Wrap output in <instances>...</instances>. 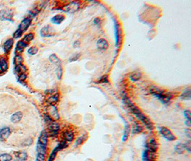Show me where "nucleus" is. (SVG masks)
Returning <instances> with one entry per match:
<instances>
[{
    "label": "nucleus",
    "mask_w": 191,
    "mask_h": 161,
    "mask_svg": "<svg viewBox=\"0 0 191 161\" xmlns=\"http://www.w3.org/2000/svg\"><path fill=\"white\" fill-rule=\"evenodd\" d=\"M123 102L125 104L126 106L130 109V110L131 111L132 113L137 118V120H140L143 123L145 126L146 127V128L148 129L149 130H153V129H154V125L152 123L150 120L147 117H146V116L139 110L138 107L135 106V105L130 101L129 98L127 97H123Z\"/></svg>",
    "instance_id": "f257e3e1"
},
{
    "label": "nucleus",
    "mask_w": 191,
    "mask_h": 161,
    "mask_svg": "<svg viewBox=\"0 0 191 161\" xmlns=\"http://www.w3.org/2000/svg\"><path fill=\"white\" fill-rule=\"evenodd\" d=\"M149 91L153 96L158 98L163 104H167L172 99L173 95L170 92H164V91L158 88L155 86H152V87H150Z\"/></svg>",
    "instance_id": "f03ea898"
},
{
    "label": "nucleus",
    "mask_w": 191,
    "mask_h": 161,
    "mask_svg": "<svg viewBox=\"0 0 191 161\" xmlns=\"http://www.w3.org/2000/svg\"><path fill=\"white\" fill-rule=\"evenodd\" d=\"M114 21V27H115V46L116 47H119L122 43V32L121 30L120 25L117 22L115 19H113Z\"/></svg>",
    "instance_id": "7ed1b4c3"
},
{
    "label": "nucleus",
    "mask_w": 191,
    "mask_h": 161,
    "mask_svg": "<svg viewBox=\"0 0 191 161\" xmlns=\"http://www.w3.org/2000/svg\"><path fill=\"white\" fill-rule=\"evenodd\" d=\"M47 127H48V132L47 134L50 137H56L58 135L59 130H60V125L57 122L52 120L49 121V123H47Z\"/></svg>",
    "instance_id": "20e7f679"
},
{
    "label": "nucleus",
    "mask_w": 191,
    "mask_h": 161,
    "mask_svg": "<svg viewBox=\"0 0 191 161\" xmlns=\"http://www.w3.org/2000/svg\"><path fill=\"white\" fill-rule=\"evenodd\" d=\"M160 132L166 140H167L173 141L176 140V136L173 135L172 132H171L168 128H165V127H161L160 130Z\"/></svg>",
    "instance_id": "39448f33"
},
{
    "label": "nucleus",
    "mask_w": 191,
    "mask_h": 161,
    "mask_svg": "<svg viewBox=\"0 0 191 161\" xmlns=\"http://www.w3.org/2000/svg\"><path fill=\"white\" fill-rule=\"evenodd\" d=\"M13 12L11 10H2L0 11V19L4 21H12Z\"/></svg>",
    "instance_id": "423d86ee"
},
{
    "label": "nucleus",
    "mask_w": 191,
    "mask_h": 161,
    "mask_svg": "<svg viewBox=\"0 0 191 161\" xmlns=\"http://www.w3.org/2000/svg\"><path fill=\"white\" fill-rule=\"evenodd\" d=\"M47 141H48V134L46 130H43V131H42V132L40 133L37 145H40L47 147Z\"/></svg>",
    "instance_id": "0eeeda50"
},
{
    "label": "nucleus",
    "mask_w": 191,
    "mask_h": 161,
    "mask_svg": "<svg viewBox=\"0 0 191 161\" xmlns=\"http://www.w3.org/2000/svg\"><path fill=\"white\" fill-rule=\"evenodd\" d=\"M40 35L42 37H49L54 36V31L50 26H45L40 30Z\"/></svg>",
    "instance_id": "6e6552de"
},
{
    "label": "nucleus",
    "mask_w": 191,
    "mask_h": 161,
    "mask_svg": "<svg viewBox=\"0 0 191 161\" xmlns=\"http://www.w3.org/2000/svg\"><path fill=\"white\" fill-rule=\"evenodd\" d=\"M158 149V143L154 138H151L148 141V143L146 146V150H147L149 152L155 153Z\"/></svg>",
    "instance_id": "1a4fd4ad"
},
{
    "label": "nucleus",
    "mask_w": 191,
    "mask_h": 161,
    "mask_svg": "<svg viewBox=\"0 0 191 161\" xmlns=\"http://www.w3.org/2000/svg\"><path fill=\"white\" fill-rule=\"evenodd\" d=\"M48 114L51 118H54L55 120H58L60 119V115L57 110L56 107L55 105H49V108H48Z\"/></svg>",
    "instance_id": "9d476101"
},
{
    "label": "nucleus",
    "mask_w": 191,
    "mask_h": 161,
    "mask_svg": "<svg viewBox=\"0 0 191 161\" xmlns=\"http://www.w3.org/2000/svg\"><path fill=\"white\" fill-rule=\"evenodd\" d=\"M11 134V130L8 127H4L0 129V141H4Z\"/></svg>",
    "instance_id": "9b49d317"
},
{
    "label": "nucleus",
    "mask_w": 191,
    "mask_h": 161,
    "mask_svg": "<svg viewBox=\"0 0 191 161\" xmlns=\"http://www.w3.org/2000/svg\"><path fill=\"white\" fill-rule=\"evenodd\" d=\"M79 7V3L77 2V1H72L65 7V10L69 13H74L77 10H78Z\"/></svg>",
    "instance_id": "f8f14e48"
},
{
    "label": "nucleus",
    "mask_w": 191,
    "mask_h": 161,
    "mask_svg": "<svg viewBox=\"0 0 191 161\" xmlns=\"http://www.w3.org/2000/svg\"><path fill=\"white\" fill-rule=\"evenodd\" d=\"M31 22H32V19H30V18H25V19H24L22 21H21L20 24H19V29L22 32H25L26 30L29 28L30 24H31Z\"/></svg>",
    "instance_id": "ddd939ff"
},
{
    "label": "nucleus",
    "mask_w": 191,
    "mask_h": 161,
    "mask_svg": "<svg viewBox=\"0 0 191 161\" xmlns=\"http://www.w3.org/2000/svg\"><path fill=\"white\" fill-rule=\"evenodd\" d=\"M74 132L71 129H67L63 132L64 140H65L66 142H72L74 140Z\"/></svg>",
    "instance_id": "4468645a"
},
{
    "label": "nucleus",
    "mask_w": 191,
    "mask_h": 161,
    "mask_svg": "<svg viewBox=\"0 0 191 161\" xmlns=\"http://www.w3.org/2000/svg\"><path fill=\"white\" fill-rule=\"evenodd\" d=\"M97 47L100 50H106L109 47V44L106 39H100L97 42Z\"/></svg>",
    "instance_id": "2eb2a0df"
},
{
    "label": "nucleus",
    "mask_w": 191,
    "mask_h": 161,
    "mask_svg": "<svg viewBox=\"0 0 191 161\" xmlns=\"http://www.w3.org/2000/svg\"><path fill=\"white\" fill-rule=\"evenodd\" d=\"M59 99H60V95L57 92L47 98V103L49 104V105H55V104L58 103Z\"/></svg>",
    "instance_id": "dca6fc26"
},
{
    "label": "nucleus",
    "mask_w": 191,
    "mask_h": 161,
    "mask_svg": "<svg viewBox=\"0 0 191 161\" xmlns=\"http://www.w3.org/2000/svg\"><path fill=\"white\" fill-rule=\"evenodd\" d=\"M130 125L128 124L126 121H125V128H124V131H123V135L122 137V140L123 142H125L127 140H128V136L130 135Z\"/></svg>",
    "instance_id": "f3484780"
},
{
    "label": "nucleus",
    "mask_w": 191,
    "mask_h": 161,
    "mask_svg": "<svg viewBox=\"0 0 191 161\" xmlns=\"http://www.w3.org/2000/svg\"><path fill=\"white\" fill-rule=\"evenodd\" d=\"M14 44V40L12 39H9L4 42V45H3V49H4L5 53H9L10 50L12 49V46Z\"/></svg>",
    "instance_id": "a211bd4d"
},
{
    "label": "nucleus",
    "mask_w": 191,
    "mask_h": 161,
    "mask_svg": "<svg viewBox=\"0 0 191 161\" xmlns=\"http://www.w3.org/2000/svg\"><path fill=\"white\" fill-rule=\"evenodd\" d=\"M65 17L63 15V14H59L54 16V17L52 18L51 21L52 22L54 23L55 24H61L62 21L65 20Z\"/></svg>",
    "instance_id": "6ab92c4d"
},
{
    "label": "nucleus",
    "mask_w": 191,
    "mask_h": 161,
    "mask_svg": "<svg viewBox=\"0 0 191 161\" xmlns=\"http://www.w3.org/2000/svg\"><path fill=\"white\" fill-rule=\"evenodd\" d=\"M8 69L7 61L4 57H0V72H6Z\"/></svg>",
    "instance_id": "aec40b11"
},
{
    "label": "nucleus",
    "mask_w": 191,
    "mask_h": 161,
    "mask_svg": "<svg viewBox=\"0 0 191 161\" xmlns=\"http://www.w3.org/2000/svg\"><path fill=\"white\" fill-rule=\"evenodd\" d=\"M22 113L21 112H16L15 113H14L11 116V122L13 123H19V121L22 120Z\"/></svg>",
    "instance_id": "412c9836"
},
{
    "label": "nucleus",
    "mask_w": 191,
    "mask_h": 161,
    "mask_svg": "<svg viewBox=\"0 0 191 161\" xmlns=\"http://www.w3.org/2000/svg\"><path fill=\"white\" fill-rule=\"evenodd\" d=\"M15 157L19 161H26L27 160V154L24 151H19L15 153Z\"/></svg>",
    "instance_id": "4be33fe9"
},
{
    "label": "nucleus",
    "mask_w": 191,
    "mask_h": 161,
    "mask_svg": "<svg viewBox=\"0 0 191 161\" xmlns=\"http://www.w3.org/2000/svg\"><path fill=\"white\" fill-rule=\"evenodd\" d=\"M26 69V67L22 64H19V65H16L15 67V72L17 75H19L23 74V73H25Z\"/></svg>",
    "instance_id": "5701e85b"
},
{
    "label": "nucleus",
    "mask_w": 191,
    "mask_h": 161,
    "mask_svg": "<svg viewBox=\"0 0 191 161\" xmlns=\"http://www.w3.org/2000/svg\"><path fill=\"white\" fill-rule=\"evenodd\" d=\"M27 45H28V44H27V43L24 42L22 40H20V41H19L18 42H17V48H16V49H17V52H18L21 53L23 51V50H24V48L27 47Z\"/></svg>",
    "instance_id": "b1692460"
},
{
    "label": "nucleus",
    "mask_w": 191,
    "mask_h": 161,
    "mask_svg": "<svg viewBox=\"0 0 191 161\" xmlns=\"http://www.w3.org/2000/svg\"><path fill=\"white\" fill-rule=\"evenodd\" d=\"M190 89L188 88L187 89H185L184 92L182 93L181 95H180V98H181L182 100H190V98H191V96H190Z\"/></svg>",
    "instance_id": "393cba45"
},
{
    "label": "nucleus",
    "mask_w": 191,
    "mask_h": 161,
    "mask_svg": "<svg viewBox=\"0 0 191 161\" xmlns=\"http://www.w3.org/2000/svg\"><path fill=\"white\" fill-rule=\"evenodd\" d=\"M130 80L133 82H137L141 78V73L139 72H134L130 75Z\"/></svg>",
    "instance_id": "a878e982"
},
{
    "label": "nucleus",
    "mask_w": 191,
    "mask_h": 161,
    "mask_svg": "<svg viewBox=\"0 0 191 161\" xmlns=\"http://www.w3.org/2000/svg\"><path fill=\"white\" fill-rule=\"evenodd\" d=\"M49 62H52V64H58V65H60V64H61V62H60V59L58 58V57H57L56 55H55V54H52V55H51L49 57Z\"/></svg>",
    "instance_id": "bb28decb"
},
{
    "label": "nucleus",
    "mask_w": 191,
    "mask_h": 161,
    "mask_svg": "<svg viewBox=\"0 0 191 161\" xmlns=\"http://www.w3.org/2000/svg\"><path fill=\"white\" fill-rule=\"evenodd\" d=\"M175 150H176V153H178V154H182L186 150H185V145L183 144V143H179V144H178L175 147Z\"/></svg>",
    "instance_id": "cd10ccee"
},
{
    "label": "nucleus",
    "mask_w": 191,
    "mask_h": 161,
    "mask_svg": "<svg viewBox=\"0 0 191 161\" xmlns=\"http://www.w3.org/2000/svg\"><path fill=\"white\" fill-rule=\"evenodd\" d=\"M12 156L9 153L0 154V161H11Z\"/></svg>",
    "instance_id": "c85d7f7f"
},
{
    "label": "nucleus",
    "mask_w": 191,
    "mask_h": 161,
    "mask_svg": "<svg viewBox=\"0 0 191 161\" xmlns=\"http://www.w3.org/2000/svg\"><path fill=\"white\" fill-rule=\"evenodd\" d=\"M23 62V59L22 57L20 56V55H16V56L14 57L13 60V63L15 64V65H19V64H22Z\"/></svg>",
    "instance_id": "c756f323"
},
{
    "label": "nucleus",
    "mask_w": 191,
    "mask_h": 161,
    "mask_svg": "<svg viewBox=\"0 0 191 161\" xmlns=\"http://www.w3.org/2000/svg\"><path fill=\"white\" fill-rule=\"evenodd\" d=\"M87 135H86V134H85V135L80 136V137H78V138L77 139L76 141H75L76 145H80L83 144V143L85 140L87 139Z\"/></svg>",
    "instance_id": "7c9ffc66"
},
{
    "label": "nucleus",
    "mask_w": 191,
    "mask_h": 161,
    "mask_svg": "<svg viewBox=\"0 0 191 161\" xmlns=\"http://www.w3.org/2000/svg\"><path fill=\"white\" fill-rule=\"evenodd\" d=\"M33 39H34V34L29 33V34H28V35H25V37L23 38L22 41L24 42L27 43V44H28V43L31 42L32 40H33Z\"/></svg>",
    "instance_id": "2f4dec72"
},
{
    "label": "nucleus",
    "mask_w": 191,
    "mask_h": 161,
    "mask_svg": "<svg viewBox=\"0 0 191 161\" xmlns=\"http://www.w3.org/2000/svg\"><path fill=\"white\" fill-rule=\"evenodd\" d=\"M142 130V127H140L137 123H135V125H133V133L137 134L140 133V132Z\"/></svg>",
    "instance_id": "473e14b6"
},
{
    "label": "nucleus",
    "mask_w": 191,
    "mask_h": 161,
    "mask_svg": "<svg viewBox=\"0 0 191 161\" xmlns=\"http://www.w3.org/2000/svg\"><path fill=\"white\" fill-rule=\"evenodd\" d=\"M62 72H63V70H62V67L61 66V64L58 65V68H57L56 70V74H57V77H58V80H61L62 76Z\"/></svg>",
    "instance_id": "72a5a7b5"
},
{
    "label": "nucleus",
    "mask_w": 191,
    "mask_h": 161,
    "mask_svg": "<svg viewBox=\"0 0 191 161\" xmlns=\"http://www.w3.org/2000/svg\"><path fill=\"white\" fill-rule=\"evenodd\" d=\"M36 161H45V154L37 153Z\"/></svg>",
    "instance_id": "f704fd0d"
},
{
    "label": "nucleus",
    "mask_w": 191,
    "mask_h": 161,
    "mask_svg": "<svg viewBox=\"0 0 191 161\" xmlns=\"http://www.w3.org/2000/svg\"><path fill=\"white\" fill-rule=\"evenodd\" d=\"M37 52H38V49H37L36 47H30L29 49H28V53L31 55H36Z\"/></svg>",
    "instance_id": "c9c22d12"
},
{
    "label": "nucleus",
    "mask_w": 191,
    "mask_h": 161,
    "mask_svg": "<svg viewBox=\"0 0 191 161\" xmlns=\"http://www.w3.org/2000/svg\"><path fill=\"white\" fill-rule=\"evenodd\" d=\"M22 33H23V32L21 31V30L18 28L17 30H16L15 33L13 34V37L15 39H18V38H19V37H21V36H22Z\"/></svg>",
    "instance_id": "e433bc0d"
},
{
    "label": "nucleus",
    "mask_w": 191,
    "mask_h": 161,
    "mask_svg": "<svg viewBox=\"0 0 191 161\" xmlns=\"http://www.w3.org/2000/svg\"><path fill=\"white\" fill-rule=\"evenodd\" d=\"M108 75H104V76L101 77L100 80H98V83H105V82H108Z\"/></svg>",
    "instance_id": "4c0bfd02"
},
{
    "label": "nucleus",
    "mask_w": 191,
    "mask_h": 161,
    "mask_svg": "<svg viewBox=\"0 0 191 161\" xmlns=\"http://www.w3.org/2000/svg\"><path fill=\"white\" fill-rule=\"evenodd\" d=\"M80 56H81V55H80V54H75V55H72V57H70V58H69V62H74V61H76V60H77L78 59L80 58Z\"/></svg>",
    "instance_id": "58836bf2"
},
{
    "label": "nucleus",
    "mask_w": 191,
    "mask_h": 161,
    "mask_svg": "<svg viewBox=\"0 0 191 161\" xmlns=\"http://www.w3.org/2000/svg\"><path fill=\"white\" fill-rule=\"evenodd\" d=\"M142 161H150L148 158V153L147 150H145L142 153Z\"/></svg>",
    "instance_id": "ea45409f"
},
{
    "label": "nucleus",
    "mask_w": 191,
    "mask_h": 161,
    "mask_svg": "<svg viewBox=\"0 0 191 161\" xmlns=\"http://www.w3.org/2000/svg\"><path fill=\"white\" fill-rule=\"evenodd\" d=\"M26 78H27V75L25 73H23V74L18 75L19 82H24V80H26Z\"/></svg>",
    "instance_id": "a19ab883"
},
{
    "label": "nucleus",
    "mask_w": 191,
    "mask_h": 161,
    "mask_svg": "<svg viewBox=\"0 0 191 161\" xmlns=\"http://www.w3.org/2000/svg\"><path fill=\"white\" fill-rule=\"evenodd\" d=\"M184 114H185V117H186L187 120H190L191 118V112L190 110H185L184 111Z\"/></svg>",
    "instance_id": "79ce46f5"
},
{
    "label": "nucleus",
    "mask_w": 191,
    "mask_h": 161,
    "mask_svg": "<svg viewBox=\"0 0 191 161\" xmlns=\"http://www.w3.org/2000/svg\"><path fill=\"white\" fill-rule=\"evenodd\" d=\"M190 141H187L185 143H184V145H185V150H187V151L190 152V150H191V144H190Z\"/></svg>",
    "instance_id": "37998d69"
},
{
    "label": "nucleus",
    "mask_w": 191,
    "mask_h": 161,
    "mask_svg": "<svg viewBox=\"0 0 191 161\" xmlns=\"http://www.w3.org/2000/svg\"><path fill=\"white\" fill-rule=\"evenodd\" d=\"M32 142H33L32 139L29 138V139L27 140L24 141V143H23L22 145H31L32 143Z\"/></svg>",
    "instance_id": "c03bdc74"
},
{
    "label": "nucleus",
    "mask_w": 191,
    "mask_h": 161,
    "mask_svg": "<svg viewBox=\"0 0 191 161\" xmlns=\"http://www.w3.org/2000/svg\"><path fill=\"white\" fill-rule=\"evenodd\" d=\"M93 22H94V24L95 25H100V23H101V20L100 19V18L97 17V18H95V19H94Z\"/></svg>",
    "instance_id": "a18cd8bd"
},
{
    "label": "nucleus",
    "mask_w": 191,
    "mask_h": 161,
    "mask_svg": "<svg viewBox=\"0 0 191 161\" xmlns=\"http://www.w3.org/2000/svg\"><path fill=\"white\" fill-rule=\"evenodd\" d=\"M185 134H186L187 137H189V138H190V133H191V131L190 129H185Z\"/></svg>",
    "instance_id": "49530a36"
},
{
    "label": "nucleus",
    "mask_w": 191,
    "mask_h": 161,
    "mask_svg": "<svg viewBox=\"0 0 191 161\" xmlns=\"http://www.w3.org/2000/svg\"><path fill=\"white\" fill-rule=\"evenodd\" d=\"M80 45V41H75V42H74V44H73V47H78Z\"/></svg>",
    "instance_id": "de8ad7c7"
},
{
    "label": "nucleus",
    "mask_w": 191,
    "mask_h": 161,
    "mask_svg": "<svg viewBox=\"0 0 191 161\" xmlns=\"http://www.w3.org/2000/svg\"><path fill=\"white\" fill-rule=\"evenodd\" d=\"M185 125H186L187 127H190V125H191V124H190V120H187L185 121Z\"/></svg>",
    "instance_id": "09e8293b"
}]
</instances>
